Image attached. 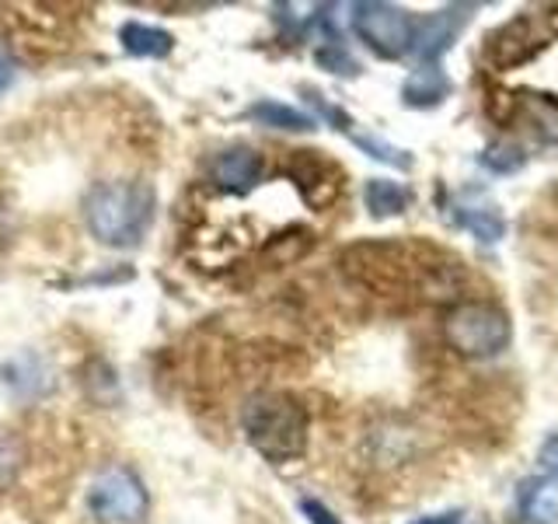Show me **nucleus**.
Instances as JSON below:
<instances>
[{"mask_svg":"<svg viewBox=\"0 0 558 524\" xmlns=\"http://www.w3.org/2000/svg\"><path fill=\"white\" fill-rule=\"evenodd\" d=\"M342 270L356 284L371 287L384 297L412 294L423 301L461 297L464 270L461 262L433 249L426 241H360L342 252Z\"/></svg>","mask_w":558,"mask_h":524,"instance_id":"nucleus-1","label":"nucleus"},{"mask_svg":"<svg viewBox=\"0 0 558 524\" xmlns=\"http://www.w3.org/2000/svg\"><path fill=\"white\" fill-rule=\"evenodd\" d=\"M157 214V192L150 182H98L84 196V224L109 249H133L144 241Z\"/></svg>","mask_w":558,"mask_h":524,"instance_id":"nucleus-2","label":"nucleus"},{"mask_svg":"<svg viewBox=\"0 0 558 524\" xmlns=\"http://www.w3.org/2000/svg\"><path fill=\"white\" fill-rule=\"evenodd\" d=\"M241 430L262 458L287 465L307 451L311 419L304 402L290 392H255L241 406Z\"/></svg>","mask_w":558,"mask_h":524,"instance_id":"nucleus-3","label":"nucleus"},{"mask_svg":"<svg viewBox=\"0 0 558 524\" xmlns=\"http://www.w3.org/2000/svg\"><path fill=\"white\" fill-rule=\"evenodd\" d=\"M444 340L468 360H493L513 340V322L493 301H458L444 319Z\"/></svg>","mask_w":558,"mask_h":524,"instance_id":"nucleus-4","label":"nucleus"},{"mask_svg":"<svg viewBox=\"0 0 558 524\" xmlns=\"http://www.w3.org/2000/svg\"><path fill=\"white\" fill-rule=\"evenodd\" d=\"M87 511L105 524H140L150 511V493L130 468H105L87 489Z\"/></svg>","mask_w":558,"mask_h":524,"instance_id":"nucleus-5","label":"nucleus"},{"mask_svg":"<svg viewBox=\"0 0 558 524\" xmlns=\"http://www.w3.org/2000/svg\"><path fill=\"white\" fill-rule=\"evenodd\" d=\"M353 32L380 60H398L412 49L415 17L398 4L366 0V4H353Z\"/></svg>","mask_w":558,"mask_h":524,"instance_id":"nucleus-6","label":"nucleus"},{"mask_svg":"<svg viewBox=\"0 0 558 524\" xmlns=\"http://www.w3.org/2000/svg\"><path fill=\"white\" fill-rule=\"evenodd\" d=\"M471 11H475L471 4H450L444 11L426 14L423 22H415L412 49L409 52H415V57L423 60V63H436L453 46V39H458V35L464 32Z\"/></svg>","mask_w":558,"mask_h":524,"instance_id":"nucleus-7","label":"nucleus"},{"mask_svg":"<svg viewBox=\"0 0 558 524\" xmlns=\"http://www.w3.org/2000/svg\"><path fill=\"white\" fill-rule=\"evenodd\" d=\"M290 175H293V186L301 189L304 203L314 206V210L328 206L342 189L339 168L331 162H325L318 151H293L290 154Z\"/></svg>","mask_w":558,"mask_h":524,"instance_id":"nucleus-8","label":"nucleus"},{"mask_svg":"<svg viewBox=\"0 0 558 524\" xmlns=\"http://www.w3.org/2000/svg\"><path fill=\"white\" fill-rule=\"evenodd\" d=\"M209 175H214L217 189L223 192H234V196H244V192H252L262 175H266V162H262V154L255 147H227L214 157V165H209Z\"/></svg>","mask_w":558,"mask_h":524,"instance_id":"nucleus-9","label":"nucleus"},{"mask_svg":"<svg viewBox=\"0 0 558 524\" xmlns=\"http://www.w3.org/2000/svg\"><path fill=\"white\" fill-rule=\"evenodd\" d=\"M450 221L464 227L468 235H475L482 245H496L506 238V217L499 214V206L493 203H475V200H450Z\"/></svg>","mask_w":558,"mask_h":524,"instance_id":"nucleus-10","label":"nucleus"},{"mask_svg":"<svg viewBox=\"0 0 558 524\" xmlns=\"http://www.w3.org/2000/svg\"><path fill=\"white\" fill-rule=\"evenodd\" d=\"M517 521L520 524H558V493L551 479H523L517 486Z\"/></svg>","mask_w":558,"mask_h":524,"instance_id":"nucleus-11","label":"nucleus"},{"mask_svg":"<svg viewBox=\"0 0 558 524\" xmlns=\"http://www.w3.org/2000/svg\"><path fill=\"white\" fill-rule=\"evenodd\" d=\"M447 95H450V78L436 63L412 70V78L401 84V98H405V105H412V109H433V105H440Z\"/></svg>","mask_w":558,"mask_h":524,"instance_id":"nucleus-12","label":"nucleus"},{"mask_svg":"<svg viewBox=\"0 0 558 524\" xmlns=\"http://www.w3.org/2000/svg\"><path fill=\"white\" fill-rule=\"evenodd\" d=\"M119 39H122V49H126L130 57H140V60H165L168 52L174 49V35L168 28L140 25V22L122 25Z\"/></svg>","mask_w":558,"mask_h":524,"instance_id":"nucleus-13","label":"nucleus"},{"mask_svg":"<svg viewBox=\"0 0 558 524\" xmlns=\"http://www.w3.org/2000/svg\"><path fill=\"white\" fill-rule=\"evenodd\" d=\"M248 119H255L258 127H272V130H287V133H311L318 127V119L293 109V105L283 102H272V98H262L248 109Z\"/></svg>","mask_w":558,"mask_h":524,"instance_id":"nucleus-14","label":"nucleus"},{"mask_svg":"<svg viewBox=\"0 0 558 524\" xmlns=\"http://www.w3.org/2000/svg\"><path fill=\"white\" fill-rule=\"evenodd\" d=\"M409 200H412L409 189L401 182H391V179H371L363 189V203H366V210H371V217H377V221L405 214Z\"/></svg>","mask_w":558,"mask_h":524,"instance_id":"nucleus-15","label":"nucleus"},{"mask_svg":"<svg viewBox=\"0 0 558 524\" xmlns=\"http://www.w3.org/2000/svg\"><path fill=\"white\" fill-rule=\"evenodd\" d=\"M353 144L363 151V154H371L374 162H384V165H391V168H412V154L409 151H401V147H391V144H384V140H377V136H371V133H345Z\"/></svg>","mask_w":558,"mask_h":524,"instance_id":"nucleus-16","label":"nucleus"},{"mask_svg":"<svg viewBox=\"0 0 558 524\" xmlns=\"http://www.w3.org/2000/svg\"><path fill=\"white\" fill-rule=\"evenodd\" d=\"M478 162L493 175H513V171H520L523 165H527V154H523L520 147H513V144H488L478 154Z\"/></svg>","mask_w":558,"mask_h":524,"instance_id":"nucleus-17","label":"nucleus"},{"mask_svg":"<svg viewBox=\"0 0 558 524\" xmlns=\"http://www.w3.org/2000/svg\"><path fill=\"white\" fill-rule=\"evenodd\" d=\"M314 60H318L325 70H331V74H339V78H356L360 74V63L349 57L342 43H325L318 52H314Z\"/></svg>","mask_w":558,"mask_h":524,"instance_id":"nucleus-18","label":"nucleus"},{"mask_svg":"<svg viewBox=\"0 0 558 524\" xmlns=\"http://www.w3.org/2000/svg\"><path fill=\"white\" fill-rule=\"evenodd\" d=\"M17 465H22V444L11 433L0 430V483H8L17 472Z\"/></svg>","mask_w":558,"mask_h":524,"instance_id":"nucleus-19","label":"nucleus"},{"mask_svg":"<svg viewBox=\"0 0 558 524\" xmlns=\"http://www.w3.org/2000/svg\"><path fill=\"white\" fill-rule=\"evenodd\" d=\"M301 514H304L311 524H342L336 514L328 511V507H325L322 500H311V497H307V500H301Z\"/></svg>","mask_w":558,"mask_h":524,"instance_id":"nucleus-20","label":"nucleus"},{"mask_svg":"<svg viewBox=\"0 0 558 524\" xmlns=\"http://www.w3.org/2000/svg\"><path fill=\"white\" fill-rule=\"evenodd\" d=\"M537 462H541V468H548L551 476H558V433H551L545 444H541V451H537Z\"/></svg>","mask_w":558,"mask_h":524,"instance_id":"nucleus-21","label":"nucleus"},{"mask_svg":"<svg viewBox=\"0 0 558 524\" xmlns=\"http://www.w3.org/2000/svg\"><path fill=\"white\" fill-rule=\"evenodd\" d=\"M412 524H464L461 511H444V514H429V517H418Z\"/></svg>","mask_w":558,"mask_h":524,"instance_id":"nucleus-22","label":"nucleus"},{"mask_svg":"<svg viewBox=\"0 0 558 524\" xmlns=\"http://www.w3.org/2000/svg\"><path fill=\"white\" fill-rule=\"evenodd\" d=\"M11 84H14V63L0 52V95H4Z\"/></svg>","mask_w":558,"mask_h":524,"instance_id":"nucleus-23","label":"nucleus"}]
</instances>
